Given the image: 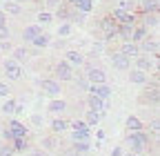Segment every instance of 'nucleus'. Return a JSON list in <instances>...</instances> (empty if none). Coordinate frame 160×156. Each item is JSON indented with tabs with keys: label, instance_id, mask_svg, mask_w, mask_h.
Wrapping results in <instances>:
<instances>
[{
	"label": "nucleus",
	"instance_id": "f257e3e1",
	"mask_svg": "<svg viewBox=\"0 0 160 156\" xmlns=\"http://www.w3.org/2000/svg\"><path fill=\"white\" fill-rule=\"evenodd\" d=\"M127 145L131 147V154H140L142 149H147L151 145V138H149V134L142 129V132H131L127 136Z\"/></svg>",
	"mask_w": 160,
	"mask_h": 156
},
{
	"label": "nucleus",
	"instance_id": "f03ea898",
	"mask_svg": "<svg viewBox=\"0 0 160 156\" xmlns=\"http://www.w3.org/2000/svg\"><path fill=\"white\" fill-rule=\"evenodd\" d=\"M53 74L58 76V78H56L58 83H69V81H73V78H76V74H73V67H71V65L65 60V58L56 63V67H53Z\"/></svg>",
	"mask_w": 160,
	"mask_h": 156
},
{
	"label": "nucleus",
	"instance_id": "7ed1b4c3",
	"mask_svg": "<svg viewBox=\"0 0 160 156\" xmlns=\"http://www.w3.org/2000/svg\"><path fill=\"white\" fill-rule=\"evenodd\" d=\"M69 129H71V141H91V129L85 125V121H76V123H69Z\"/></svg>",
	"mask_w": 160,
	"mask_h": 156
},
{
	"label": "nucleus",
	"instance_id": "20e7f679",
	"mask_svg": "<svg viewBox=\"0 0 160 156\" xmlns=\"http://www.w3.org/2000/svg\"><path fill=\"white\" fill-rule=\"evenodd\" d=\"M40 89H42V94L49 96V98H60V91H62V87H60V83L56 78H42V81H40Z\"/></svg>",
	"mask_w": 160,
	"mask_h": 156
},
{
	"label": "nucleus",
	"instance_id": "39448f33",
	"mask_svg": "<svg viewBox=\"0 0 160 156\" xmlns=\"http://www.w3.org/2000/svg\"><path fill=\"white\" fill-rule=\"evenodd\" d=\"M98 27L102 29V34H105V43H111L113 38H118V36H116V29H118V25H116V20H113L111 16H105V18H100Z\"/></svg>",
	"mask_w": 160,
	"mask_h": 156
},
{
	"label": "nucleus",
	"instance_id": "423d86ee",
	"mask_svg": "<svg viewBox=\"0 0 160 156\" xmlns=\"http://www.w3.org/2000/svg\"><path fill=\"white\" fill-rule=\"evenodd\" d=\"M138 47H140V54H145V56H151V58L160 56V45H158L156 38H151V36H147L142 43H138Z\"/></svg>",
	"mask_w": 160,
	"mask_h": 156
},
{
	"label": "nucleus",
	"instance_id": "0eeeda50",
	"mask_svg": "<svg viewBox=\"0 0 160 156\" xmlns=\"http://www.w3.org/2000/svg\"><path fill=\"white\" fill-rule=\"evenodd\" d=\"M2 69H5L9 81H20V78H22V65H18L16 60H11V58H5Z\"/></svg>",
	"mask_w": 160,
	"mask_h": 156
},
{
	"label": "nucleus",
	"instance_id": "6e6552de",
	"mask_svg": "<svg viewBox=\"0 0 160 156\" xmlns=\"http://www.w3.org/2000/svg\"><path fill=\"white\" fill-rule=\"evenodd\" d=\"M111 18H113V20H116V25H138L136 20H138V18H136V13L133 11H120V9H113L111 11Z\"/></svg>",
	"mask_w": 160,
	"mask_h": 156
},
{
	"label": "nucleus",
	"instance_id": "1a4fd4ad",
	"mask_svg": "<svg viewBox=\"0 0 160 156\" xmlns=\"http://www.w3.org/2000/svg\"><path fill=\"white\" fill-rule=\"evenodd\" d=\"M85 78H87L89 85H105L107 83V74L102 69H98V67H87Z\"/></svg>",
	"mask_w": 160,
	"mask_h": 156
},
{
	"label": "nucleus",
	"instance_id": "9d476101",
	"mask_svg": "<svg viewBox=\"0 0 160 156\" xmlns=\"http://www.w3.org/2000/svg\"><path fill=\"white\" fill-rule=\"evenodd\" d=\"M133 60H136V69L147 71V74L158 67V58H151V56H145V54H140L138 58H133Z\"/></svg>",
	"mask_w": 160,
	"mask_h": 156
},
{
	"label": "nucleus",
	"instance_id": "9b49d317",
	"mask_svg": "<svg viewBox=\"0 0 160 156\" xmlns=\"http://www.w3.org/2000/svg\"><path fill=\"white\" fill-rule=\"evenodd\" d=\"M7 132L11 134V138H27V136H29V129L20 123L18 118H13V121L7 125Z\"/></svg>",
	"mask_w": 160,
	"mask_h": 156
},
{
	"label": "nucleus",
	"instance_id": "f8f14e48",
	"mask_svg": "<svg viewBox=\"0 0 160 156\" xmlns=\"http://www.w3.org/2000/svg\"><path fill=\"white\" fill-rule=\"evenodd\" d=\"M87 105H89V109L100 112V114H105L109 109V101H102V98H98L93 94H87Z\"/></svg>",
	"mask_w": 160,
	"mask_h": 156
},
{
	"label": "nucleus",
	"instance_id": "ddd939ff",
	"mask_svg": "<svg viewBox=\"0 0 160 156\" xmlns=\"http://www.w3.org/2000/svg\"><path fill=\"white\" fill-rule=\"evenodd\" d=\"M158 98H160V87H158V83H151V87H147L145 94L140 96V101H142V103H151V105H156Z\"/></svg>",
	"mask_w": 160,
	"mask_h": 156
},
{
	"label": "nucleus",
	"instance_id": "4468645a",
	"mask_svg": "<svg viewBox=\"0 0 160 156\" xmlns=\"http://www.w3.org/2000/svg\"><path fill=\"white\" fill-rule=\"evenodd\" d=\"M111 65H113L116 69H120V71L131 69V60H129L127 56H122L120 51H113V54H111Z\"/></svg>",
	"mask_w": 160,
	"mask_h": 156
},
{
	"label": "nucleus",
	"instance_id": "2eb2a0df",
	"mask_svg": "<svg viewBox=\"0 0 160 156\" xmlns=\"http://www.w3.org/2000/svg\"><path fill=\"white\" fill-rule=\"evenodd\" d=\"M87 94H93V96H98V98H102V101H109L111 94H113V89H111L107 83H105V85H91Z\"/></svg>",
	"mask_w": 160,
	"mask_h": 156
},
{
	"label": "nucleus",
	"instance_id": "dca6fc26",
	"mask_svg": "<svg viewBox=\"0 0 160 156\" xmlns=\"http://www.w3.org/2000/svg\"><path fill=\"white\" fill-rule=\"evenodd\" d=\"M129 81H131L133 85H147V83H149V74L131 67V69H129Z\"/></svg>",
	"mask_w": 160,
	"mask_h": 156
},
{
	"label": "nucleus",
	"instance_id": "f3484780",
	"mask_svg": "<svg viewBox=\"0 0 160 156\" xmlns=\"http://www.w3.org/2000/svg\"><path fill=\"white\" fill-rule=\"evenodd\" d=\"M118 51L122 54V56H127L129 60H133V58H138V56H140V47H138L136 43H122Z\"/></svg>",
	"mask_w": 160,
	"mask_h": 156
},
{
	"label": "nucleus",
	"instance_id": "a211bd4d",
	"mask_svg": "<svg viewBox=\"0 0 160 156\" xmlns=\"http://www.w3.org/2000/svg\"><path fill=\"white\" fill-rule=\"evenodd\" d=\"M67 129H69V121L62 118V116H56V118L51 121V134H53V136L62 134V132H67Z\"/></svg>",
	"mask_w": 160,
	"mask_h": 156
},
{
	"label": "nucleus",
	"instance_id": "6ab92c4d",
	"mask_svg": "<svg viewBox=\"0 0 160 156\" xmlns=\"http://www.w3.org/2000/svg\"><path fill=\"white\" fill-rule=\"evenodd\" d=\"M147 36H149V29H147L145 25H136V27L131 29V43L138 45V43H142Z\"/></svg>",
	"mask_w": 160,
	"mask_h": 156
},
{
	"label": "nucleus",
	"instance_id": "aec40b11",
	"mask_svg": "<svg viewBox=\"0 0 160 156\" xmlns=\"http://www.w3.org/2000/svg\"><path fill=\"white\" fill-rule=\"evenodd\" d=\"M65 60H67V63L76 69V67H80V65H85V56L80 54V51H76V49H71V51H67Z\"/></svg>",
	"mask_w": 160,
	"mask_h": 156
},
{
	"label": "nucleus",
	"instance_id": "412c9836",
	"mask_svg": "<svg viewBox=\"0 0 160 156\" xmlns=\"http://www.w3.org/2000/svg\"><path fill=\"white\" fill-rule=\"evenodd\" d=\"M40 34H42V27L40 25H29L22 29V38H25V43H33V38H38Z\"/></svg>",
	"mask_w": 160,
	"mask_h": 156
},
{
	"label": "nucleus",
	"instance_id": "4be33fe9",
	"mask_svg": "<svg viewBox=\"0 0 160 156\" xmlns=\"http://www.w3.org/2000/svg\"><path fill=\"white\" fill-rule=\"evenodd\" d=\"M100 121H102V114L100 112H93V109H87V114H85V125L91 129V127H98L100 125Z\"/></svg>",
	"mask_w": 160,
	"mask_h": 156
},
{
	"label": "nucleus",
	"instance_id": "5701e85b",
	"mask_svg": "<svg viewBox=\"0 0 160 156\" xmlns=\"http://www.w3.org/2000/svg\"><path fill=\"white\" fill-rule=\"evenodd\" d=\"M160 0H140V13H158Z\"/></svg>",
	"mask_w": 160,
	"mask_h": 156
},
{
	"label": "nucleus",
	"instance_id": "b1692460",
	"mask_svg": "<svg viewBox=\"0 0 160 156\" xmlns=\"http://www.w3.org/2000/svg\"><path fill=\"white\" fill-rule=\"evenodd\" d=\"M47 109H49L53 116H60V114L67 109V103H65L62 98H51V101H49V105H47Z\"/></svg>",
	"mask_w": 160,
	"mask_h": 156
},
{
	"label": "nucleus",
	"instance_id": "393cba45",
	"mask_svg": "<svg viewBox=\"0 0 160 156\" xmlns=\"http://www.w3.org/2000/svg\"><path fill=\"white\" fill-rule=\"evenodd\" d=\"M27 58H29V51H27L25 47H13V49H11V60H16L18 65L27 63Z\"/></svg>",
	"mask_w": 160,
	"mask_h": 156
},
{
	"label": "nucleus",
	"instance_id": "a878e982",
	"mask_svg": "<svg viewBox=\"0 0 160 156\" xmlns=\"http://www.w3.org/2000/svg\"><path fill=\"white\" fill-rule=\"evenodd\" d=\"M71 5L69 3H60L58 7H56V16L60 18V20H62V23H69V13H71Z\"/></svg>",
	"mask_w": 160,
	"mask_h": 156
},
{
	"label": "nucleus",
	"instance_id": "bb28decb",
	"mask_svg": "<svg viewBox=\"0 0 160 156\" xmlns=\"http://www.w3.org/2000/svg\"><path fill=\"white\" fill-rule=\"evenodd\" d=\"M136 27V25H133ZM131 25H118V29H116V36L120 38L122 43H131V29H133Z\"/></svg>",
	"mask_w": 160,
	"mask_h": 156
},
{
	"label": "nucleus",
	"instance_id": "cd10ccee",
	"mask_svg": "<svg viewBox=\"0 0 160 156\" xmlns=\"http://www.w3.org/2000/svg\"><path fill=\"white\" fill-rule=\"evenodd\" d=\"M125 127H127V132H129V134H131V132H142V129H145L142 121H140L138 116H129L127 123H125Z\"/></svg>",
	"mask_w": 160,
	"mask_h": 156
},
{
	"label": "nucleus",
	"instance_id": "c85d7f7f",
	"mask_svg": "<svg viewBox=\"0 0 160 156\" xmlns=\"http://www.w3.org/2000/svg\"><path fill=\"white\" fill-rule=\"evenodd\" d=\"M140 20H142L140 25H145L147 29H149V27H158V25H160L158 13H142V16H140Z\"/></svg>",
	"mask_w": 160,
	"mask_h": 156
},
{
	"label": "nucleus",
	"instance_id": "c756f323",
	"mask_svg": "<svg viewBox=\"0 0 160 156\" xmlns=\"http://www.w3.org/2000/svg\"><path fill=\"white\" fill-rule=\"evenodd\" d=\"M31 45H33L36 49H45V47H49V45H51V36L42 31L38 38H33V43H31Z\"/></svg>",
	"mask_w": 160,
	"mask_h": 156
},
{
	"label": "nucleus",
	"instance_id": "7c9ffc66",
	"mask_svg": "<svg viewBox=\"0 0 160 156\" xmlns=\"http://www.w3.org/2000/svg\"><path fill=\"white\" fill-rule=\"evenodd\" d=\"M71 149H73V154H76V156H80V154H87V152L91 149V141H76Z\"/></svg>",
	"mask_w": 160,
	"mask_h": 156
},
{
	"label": "nucleus",
	"instance_id": "2f4dec72",
	"mask_svg": "<svg viewBox=\"0 0 160 156\" xmlns=\"http://www.w3.org/2000/svg\"><path fill=\"white\" fill-rule=\"evenodd\" d=\"M73 9L87 16V13H91V11H93V0H80V3H78V5H76Z\"/></svg>",
	"mask_w": 160,
	"mask_h": 156
},
{
	"label": "nucleus",
	"instance_id": "473e14b6",
	"mask_svg": "<svg viewBox=\"0 0 160 156\" xmlns=\"http://www.w3.org/2000/svg\"><path fill=\"white\" fill-rule=\"evenodd\" d=\"M36 20H38V23H36V25H40V27H42V25H49V23H51V20H53V13H51V11H47V9H45V11H40V13H38V16H36Z\"/></svg>",
	"mask_w": 160,
	"mask_h": 156
},
{
	"label": "nucleus",
	"instance_id": "72a5a7b5",
	"mask_svg": "<svg viewBox=\"0 0 160 156\" xmlns=\"http://www.w3.org/2000/svg\"><path fill=\"white\" fill-rule=\"evenodd\" d=\"M9 145L13 147V152H27V149H29V143H27V138H13Z\"/></svg>",
	"mask_w": 160,
	"mask_h": 156
},
{
	"label": "nucleus",
	"instance_id": "f704fd0d",
	"mask_svg": "<svg viewBox=\"0 0 160 156\" xmlns=\"http://www.w3.org/2000/svg\"><path fill=\"white\" fill-rule=\"evenodd\" d=\"M73 34V25L71 23H60V27H58V36L60 38H69Z\"/></svg>",
	"mask_w": 160,
	"mask_h": 156
},
{
	"label": "nucleus",
	"instance_id": "c9c22d12",
	"mask_svg": "<svg viewBox=\"0 0 160 156\" xmlns=\"http://www.w3.org/2000/svg\"><path fill=\"white\" fill-rule=\"evenodd\" d=\"M16 98H5V103H2V107H0V109H2L5 114H9V116H13V109H16Z\"/></svg>",
	"mask_w": 160,
	"mask_h": 156
},
{
	"label": "nucleus",
	"instance_id": "e433bc0d",
	"mask_svg": "<svg viewBox=\"0 0 160 156\" xmlns=\"http://www.w3.org/2000/svg\"><path fill=\"white\" fill-rule=\"evenodd\" d=\"M20 9H22V7L16 5L13 0H11V3H5V9H2V11H5V13H11V16H18V13H20Z\"/></svg>",
	"mask_w": 160,
	"mask_h": 156
},
{
	"label": "nucleus",
	"instance_id": "4c0bfd02",
	"mask_svg": "<svg viewBox=\"0 0 160 156\" xmlns=\"http://www.w3.org/2000/svg\"><path fill=\"white\" fill-rule=\"evenodd\" d=\"M42 147H45L47 152L56 149V136H53V134H51V136H45V138H42Z\"/></svg>",
	"mask_w": 160,
	"mask_h": 156
},
{
	"label": "nucleus",
	"instance_id": "58836bf2",
	"mask_svg": "<svg viewBox=\"0 0 160 156\" xmlns=\"http://www.w3.org/2000/svg\"><path fill=\"white\" fill-rule=\"evenodd\" d=\"M16 152H13V147L9 145V143H0V156H13Z\"/></svg>",
	"mask_w": 160,
	"mask_h": 156
},
{
	"label": "nucleus",
	"instance_id": "ea45409f",
	"mask_svg": "<svg viewBox=\"0 0 160 156\" xmlns=\"http://www.w3.org/2000/svg\"><path fill=\"white\" fill-rule=\"evenodd\" d=\"M116 9H120V11H133V3H131V0H120Z\"/></svg>",
	"mask_w": 160,
	"mask_h": 156
},
{
	"label": "nucleus",
	"instance_id": "a19ab883",
	"mask_svg": "<svg viewBox=\"0 0 160 156\" xmlns=\"http://www.w3.org/2000/svg\"><path fill=\"white\" fill-rule=\"evenodd\" d=\"M76 85H78V89H82V91H89V83H87V78L82 76V78H76Z\"/></svg>",
	"mask_w": 160,
	"mask_h": 156
},
{
	"label": "nucleus",
	"instance_id": "79ce46f5",
	"mask_svg": "<svg viewBox=\"0 0 160 156\" xmlns=\"http://www.w3.org/2000/svg\"><path fill=\"white\" fill-rule=\"evenodd\" d=\"M9 94H11V89H9V85H7V83H2V81H0V98H9Z\"/></svg>",
	"mask_w": 160,
	"mask_h": 156
},
{
	"label": "nucleus",
	"instance_id": "37998d69",
	"mask_svg": "<svg viewBox=\"0 0 160 156\" xmlns=\"http://www.w3.org/2000/svg\"><path fill=\"white\" fill-rule=\"evenodd\" d=\"M9 38H11L9 27H7V25H5V27H0V43H2V40H9Z\"/></svg>",
	"mask_w": 160,
	"mask_h": 156
},
{
	"label": "nucleus",
	"instance_id": "c03bdc74",
	"mask_svg": "<svg viewBox=\"0 0 160 156\" xmlns=\"http://www.w3.org/2000/svg\"><path fill=\"white\" fill-rule=\"evenodd\" d=\"M31 125H33V127H40V125H42V116H40V114H33V116H31Z\"/></svg>",
	"mask_w": 160,
	"mask_h": 156
},
{
	"label": "nucleus",
	"instance_id": "a18cd8bd",
	"mask_svg": "<svg viewBox=\"0 0 160 156\" xmlns=\"http://www.w3.org/2000/svg\"><path fill=\"white\" fill-rule=\"evenodd\" d=\"M149 129H151V134H158V129H160V123H158V118H153V121L149 123Z\"/></svg>",
	"mask_w": 160,
	"mask_h": 156
},
{
	"label": "nucleus",
	"instance_id": "49530a36",
	"mask_svg": "<svg viewBox=\"0 0 160 156\" xmlns=\"http://www.w3.org/2000/svg\"><path fill=\"white\" fill-rule=\"evenodd\" d=\"M25 112V105L22 103H16V109H13V116H20V114H22Z\"/></svg>",
	"mask_w": 160,
	"mask_h": 156
},
{
	"label": "nucleus",
	"instance_id": "de8ad7c7",
	"mask_svg": "<svg viewBox=\"0 0 160 156\" xmlns=\"http://www.w3.org/2000/svg\"><path fill=\"white\" fill-rule=\"evenodd\" d=\"M0 49H2V51H11L13 47H11V43H9V40H2V43H0Z\"/></svg>",
	"mask_w": 160,
	"mask_h": 156
},
{
	"label": "nucleus",
	"instance_id": "09e8293b",
	"mask_svg": "<svg viewBox=\"0 0 160 156\" xmlns=\"http://www.w3.org/2000/svg\"><path fill=\"white\" fill-rule=\"evenodd\" d=\"M122 154H125V149H122V147H120V145L111 149V156H122Z\"/></svg>",
	"mask_w": 160,
	"mask_h": 156
},
{
	"label": "nucleus",
	"instance_id": "8fccbe9b",
	"mask_svg": "<svg viewBox=\"0 0 160 156\" xmlns=\"http://www.w3.org/2000/svg\"><path fill=\"white\" fill-rule=\"evenodd\" d=\"M58 5H60V0H47V7H49V9H56ZM49 9H47V11H49Z\"/></svg>",
	"mask_w": 160,
	"mask_h": 156
},
{
	"label": "nucleus",
	"instance_id": "3c124183",
	"mask_svg": "<svg viewBox=\"0 0 160 156\" xmlns=\"http://www.w3.org/2000/svg\"><path fill=\"white\" fill-rule=\"evenodd\" d=\"M5 25H7V13L0 9V27H5Z\"/></svg>",
	"mask_w": 160,
	"mask_h": 156
},
{
	"label": "nucleus",
	"instance_id": "603ef678",
	"mask_svg": "<svg viewBox=\"0 0 160 156\" xmlns=\"http://www.w3.org/2000/svg\"><path fill=\"white\" fill-rule=\"evenodd\" d=\"M31 156H47V152H42V149H33Z\"/></svg>",
	"mask_w": 160,
	"mask_h": 156
},
{
	"label": "nucleus",
	"instance_id": "864d4df0",
	"mask_svg": "<svg viewBox=\"0 0 160 156\" xmlns=\"http://www.w3.org/2000/svg\"><path fill=\"white\" fill-rule=\"evenodd\" d=\"M67 3H69V5H71V7H76V5H78V3H80V0H67Z\"/></svg>",
	"mask_w": 160,
	"mask_h": 156
},
{
	"label": "nucleus",
	"instance_id": "5fc2aeb1",
	"mask_svg": "<svg viewBox=\"0 0 160 156\" xmlns=\"http://www.w3.org/2000/svg\"><path fill=\"white\" fill-rule=\"evenodd\" d=\"M13 3H16V5H22V3H27V0H13Z\"/></svg>",
	"mask_w": 160,
	"mask_h": 156
},
{
	"label": "nucleus",
	"instance_id": "6e6d98bb",
	"mask_svg": "<svg viewBox=\"0 0 160 156\" xmlns=\"http://www.w3.org/2000/svg\"><path fill=\"white\" fill-rule=\"evenodd\" d=\"M122 156H140V154H131V152H129V154H122Z\"/></svg>",
	"mask_w": 160,
	"mask_h": 156
},
{
	"label": "nucleus",
	"instance_id": "4d7b16f0",
	"mask_svg": "<svg viewBox=\"0 0 160 156\" xmlns=\"http://www.w3.org/2000/svg\"><path fill=\"white\" fill-rule=\"evenodd\" d=\"M5 3H11V0H5Z\"/></svg>",
	"mask_w": 160,
	"mask_h": 156
}]
</instances>
